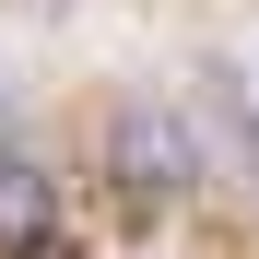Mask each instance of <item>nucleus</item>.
Listing matches in <instances>:
<instances>
[{
    "label": "nucleus",
    "instance_id": "nucleus-1",
    "mask_svg": "<svg viewBox=\"0 0 259 259\" xmlns=\"http://www.w3.org/2000/svg\"><path fill=\"white\" fill-rule=\"evenodd\" d=\"M106 189L118 200H142V212H177L200 177H212V153H200V118L189 106H165V95H118L106 106Z\"/></svg>",
    "mask_w": 259,
    "mask_h": 259
},
{
    "label": "nucleus",
    "instance_id": "nucleus-2",
    "mask_svg": "<svg viewBox=\"0 0 259 259\" xmlns=\"http://www.w3.org/2000/svg\"><path fill=\"white\" fill-rule=\"evenodd\" d=\"M48 212H59L48 165L35 153H0V236H48Z\"/></svg>",
    "mask_w": 259,
    "mask_h": 259
}]
</instances>
